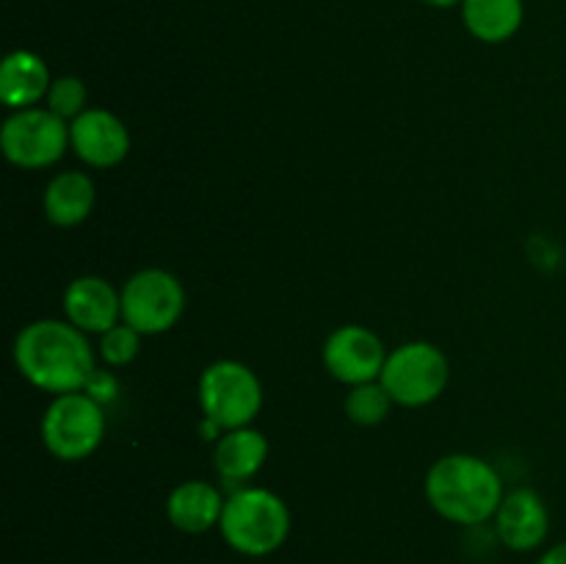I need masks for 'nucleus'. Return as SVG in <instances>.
<instances>
[{
    "label": "nucleus",
    "instance_id": "nucleus-1",
    "mask_svg": "<svg viewBox=\"0 0 566 564\" xmlns=\"http://www.w3.org/2000/svg\"><path fill=\"white\" fill-rule=\"evenodd\" d=\"M11 357L17 374L50 396L86 390L97 374V346L66 318H36L22 326Z\"/></svg>",
    "mask_w": 566,
    "mask_h": 564
},
{
    "label": "nucleus",
    "instance_id": "nucleus-2",
    "mask_svg": "<svg viewBox=\"0 0 566 564\" xmlns=\"http://www.w3.org/2000/svg\"><path fill=\"white\" fill-rule=\"evenodd\" d=\"M423 492L434 514L446 523L475 529L495 518L506 484L495 464L486 462L479 453L457 451L446 453L429 468L423 481Z\"/></svg>",
    "mask_w": 566,
    "mask_h": 564
},
{
    "label": "nucleus",
    "instance_id": "nucleus-3",
    "mask_svg": "<svg viewBox=\"0 0 566 564\" xmlns=\"http://www.w3.org/2000/svg\"><path fill=\"white\" fill-rule=\"evenodd\" d=\"M291 529V506L269 487L247 484L227 492L219 534L230 551L247 558H265L285 545Z\"/></svg>",
    "mask_w": 566,
    "mask_h": 564
},
{
    "label": "nucleus",
    "instance_id": "nucleus-4",
    "mask_svg": "<svg viewBox=\"0 0 566 564\" xmlns=\"http://www.w3.org/2000/svg\"><path fill=\"white\" fill-rule=\"evenodd\" d=\"M108 415L105 404L88 396L86 390L53 396L39 420V437L44 451L59 462H83L92 457L105 440Z\"/></svg>",
    "mask_w": 566,
    "mask_h": 564
},
{
    "label": "nucleus",
    "instance_id": "nucleus-5",
    "mask_svg": "<svg viewBox=\"0 0 566 564\" xmlns=\"http://www.w3.org/2000/svg\"><path fill=\"white\" fill-rule=\"evenodd\" d=\"M197 401L205 420L221 431L254 426L263 412V382L241 359H216L199 374Z\"/></svg>",
    "mask_w": 566,
    "mask_h": 564
},
{
    "label": "nucleus",
    "instance_id": "nucleus-6",
    "mask_svg": "<svg viewBox=\"0 0 566 564\" xmlns=\"http://www.w3.org/2000/svg\"><path fill=\"white\" fill-rule=\"evenodd\" d=\"M379 382L396 407L420 409L442 398L451 382V363L431 341H407L387 354Z\"/></svg>",
    "mask_w": 566,
    "mask_h": 564
},
{
    "label": "nucleus",
    "instance_id": "nucleus-7",
    "mask_svg": "<svg viewBox=\"0 0 566 564\" xmlns=\"http://www.w3.org/2000/svg\"><path fill=\"white\" fill-rule=\"evenodd\" d=\"M0 149L17 169H50L70 149V122L55 116L48 105L9 111L0 127Z\"/></svg>",
    "mask_w": 566,
    "mask_h": 564
},
{
    "label": "nucleus",
    "instance_id": "nucleus-8",
    "mask_svg": "<svg viewBox=\"0 0 566 564\" xmlns=\"http://www.w3.org/2000/svg\"><path fill=\"white\" fill-rule=\"evenodd\" d=\"M122 291V321L136 332L147 335H166L180 324L186 313V288L180 276L169 269H138L125 280Z\"/></svg>",
    "mask_w": 566,
    "mask_h": 564
},
{
    "label": "nucleus",
    "instance_id": "nucleus-9",
    "mask_svg": "<svg viewBox=\"0 0 566 564\" xmlns=\"http://www.w3.org/2000/svg\"><path fill=\"white\" fill-rule=\"evenodd\" d=\"M387 346L370 326L340 324L326 335L321 348V363L326 374L340 385L354 387L376 382L385 370Z\"/></svg>",
    "mask_w": 566,
    "mask_h": 564
},
{
    "label": "nucleus",
    "instance_id": "nucleus-10",
    "mask_svg": "<svg viewBox=\"0 0 566 564\" xmlns=\"http://www.w3.org/2000/svg\"><path fill=\"white\" fill-rule=\"evenodd\" d=\"M492 529L509 551H539L551 536V509L534 487H512L492 518Z\"/></svg>",
    "mask_w": 566,
    "mask_h": 564
},
{
    "label": "nucleus",
    "instance_id": "nucleus-11",
    "mask_svg": "<svg viewBox=\"0 0 566 564\" xmlns=\"http://www.w3.org/2000/svg\"><path fill=\"white\" fill-rule=\"evenodd\" d=\"M130 130L114 111L88 105L70 122V149L88 169H114L130 155Z\"/></svg>",
    "mask_w": 566,
    "mask_h": 564
},
{
    "label": "nucleus",
    "instance_id": "nucleus-12",
    "mask_svg": "<svg viewBox=\"0 0 566 564\" xmlns=\"http://www.w3.org/2000/svg\"><path fill=\"white\" fill-rule=\"evenodd\" d=\"M61 307H64V318L88 337H99L111 326L122 324V291L99 274L75 276L64 288Z\"/></svg>",
    "mask_w": 566,
    "mask_h": 564
},
{
    "label": "nucleus",
    "instance_id": "nucleus-13",
    "mask_svg": "<svg viewBox=\"0 0 566 564\" xmlns=\"http://www.w3.org/2000/svg\"><path fill=\"white\" fill-rule=\"evenodd\" d=\"M224 503L227 495L213 481L188 479L171 487V492L166 495V520L180 534H208V531L219 529Z\"/></svg>",
    "mask_w": 566,
    "mask_h": 564
},
{
    "label": "nucleus",
    "instance_id": "nucleus-14",
    "mask_svg": "<svg viewBox=\"0 0 566 564\" xmlns=\"http://www.w3.org/2000/svg\"><path fill=\"white\" fill-rule=\"evenodd\" d=\"M269 451V437L254 426L221 431L219 440L213 442V470L224 484L238 490L265 468Z\"/></svg>",
    "mask_w": 566,
    "mask_h": 564
},
{
    "label": "nucleus",
    "instance_id": "nucleus-15",
    "mask_svg": "<svg viewBox=\"0 0 566 564\" xmlns=\"http://www.w3.org/2000/svg\"><path fill=\"white\" fill-rule=\"evenodd\" d=\"M97 205V186H94L88 171L66 169L55 171L48 180L42 194L44 219L61 230H72L88 221Z\"/></svg>",
    "mask_w": 566,
    "mask_h": 564
},
{
    "label": "nucleus",
    "instance_id": "nucleus-16",
    "mask_svg": "<svg viewBox=\"0 0 566 564\" xmlns=\"http://www.w3.org/2000/svg\"><path fill=\"white\" fill-rule=\"evenodd\" d=\"M50 83H53L50 66L33 50H11L0 61V100L9 111L44 105Z\"/></svg>",
    "mask_w": 566,
    "mask_h": 564
},
{
    "label": "nucleus",
    "instance_id": "nucleus-17",
    "mask_svg": "<svg viewBox=\"0 0 566 564\" xmlns=\"http://www.w3.org/2000/svg\"><path fill=\"white\" fill-rule=\"evenodd\" d=\"M459 11L470 36L484 44L509 42L525 22L523 0H462Z\"/></svg>",
    "mask_w": 566,
    "mask_h": 564
},
{
    "label": "nucleus",
    "instance_id": "nucleus-18",
    "mask_svg": "<svg viewBox=\"0 0 566 564\" xmlns=\"http://www.w3.org/2000/svg\"><path fill=\"white\" fill-rule=\"evenodd\" d=\"M392 407H396V401H392L390 393L385 390V385L379 379L348 387L346 398H343V412H346V418L352 424L365 426V429L385 424L390 418Z\"/></svg>",
    "mask_w": 566,
    "mask_h": 564
},
{
    "label": "nucleus",
    "instance_id": "nucleus-19",
    "mask_svg": "<svg viewBox=\"0 0 566 564\" xmlns=\"http://www.w3.org/2000/svg\"><path fill=\"white\" fill-rule=\"evenodd\" d=\"M44 105L61 116L64 122L77 119L88 108V86L77 75H59L50 83V92L44 97Z\"/></svg>",
    "mask_w": 566,
    "mask_h": 564
},
{
    "label": "nucleus",
    "instance_id": "nucleus-20",
    "mask_svg": "<svg viewBox=\"0 0 566 564\" xmlns=\"http://www.w3.org/2000/svg\"><path fill=\"white\" fill-rule=\"evenodd\" d=\"M142 332H136L122 321V324L111 326L108 332L99 335L97 357L105 365H111V368H125V365H130L142 354Z\"/></svg>",
    "mask_w": 566,
    "mask_h": 564
},
{
    "label": "nucleus",
    "instance_id": "nucleus-21",
    "mask_svg": "<svg viewBox=\"0 0 566 564\" xmlns=\"http://www.w3.org/2000/svg\"><path fill=\"white\" fill-rule=\"evenodd\" d=\"M536 564H566V540L556 542V545L545 547Z\"/></svg>",
    "mask_w": 566,
    "mask_h": 564
},
{
    "label": "nucleus",
    "instance_id": "nucleus-22",
    "mask_svg": "<svg viewBox=\"0 0 566 564\" xmlns=\"http://www.w3.org/2000/svg\"><path fill=\"white\" fill-rule=\"evenodd\" d=\"M420 3L431 6V9H453V6H462V0H420Z\"/></svg>",
    "mask_w": 566,
    "mask_h": 564
}]
</instances>
